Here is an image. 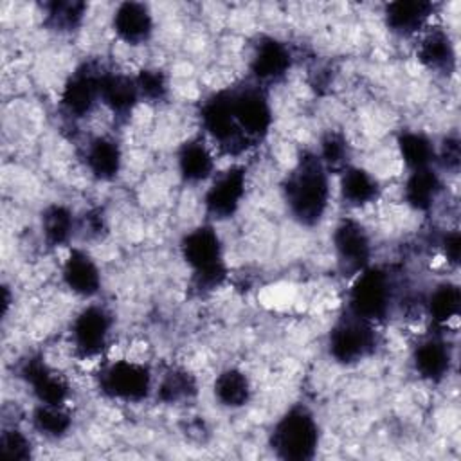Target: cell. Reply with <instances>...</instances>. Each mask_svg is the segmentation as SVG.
<instances>
[{"label":"cell","instance_id":"obj_1","mask_svg":"<svg viewBox=\"0 0 461 461\" xmlns=\"http://www.w3.org/2000/svg\"><path fill=\"white\" fill-rule=\"evenodd\" d=\"M290 216L304 227L321 223L330 203V173L317 151H303L281 185Z\"/></svg>","mask_w":461,"mask_h":461},{"label":"cell","instance_id":"obj_2","mask_svg":"<svg viewBox=\"0 0 461 461\" xmlns=\"http://www.w3.org/2000/svg\"><path fill=\"white\" fill-rule=\"evenodd\" d=\"M182 259L193 270V288L200 294L221 286L227 277L223 247L212 225H198L180 240Z\"/></svg>","mask_w":461,"mask_h":461},{"label":"cell","instance_id":"obj_3","mask_svg":"<svg viewBox=\"0 0 461 461\" xmlns=\"http://www.w3.org/2000/svg\"><path fill=\"white\" fill-rule=\"evenodd\" d=\"M321 429L313 412L304 405L290 407L270 432L272 452L285 461H308L317 454Z\"/></svg>","mask_w":461,"mask_h":461},{"label":"cell","instance_id":"obj_4","mask_svg":"<svg viewBox=\"0 0 461 461\" xmlns=\"http://www.w3.org/2000/svg\"><path fill=\"white\" fill-rule=\"evenodd\" d=\"M348 294V312L373 324L384 322L394 303V281L382 267H366L353 276Z\"/></svg>","mask_w":461,"mask_h":461},{"label":"cell","instance_id":"obj_5","mask_svg":"<svg viewBox=\"0 0 461 461\" xmlns=\"http://www.w3.org/2000/svg\"><path fill=\"white\" fill-rule=\"evenodd\" d=\"M378 340L373 322L346 312L328 333V351L335 362L353 366L371 357L378 348Z\"/></svg>","mask_w":461,"mask_h":461},{"label":"cell","instance_id":"obj_6","mask_svg":"<svg viewBox=\"0 0 461 461\" xmlns=\"http://www.w3.org/2000/svg\"><path fill=\"white\" fill-rule=\"evenodd\" d=\"M230 103L238 130L252 148L258 146L268 135L274 121L267 92L258 83L230 86Z\"/></svg>","mask_w":461,"mask_h":461},{"label":"cell","instance_id":"obj_7","mask_svg":"<svg viewBox=\"0 0 461 461\" xmlns=\"http://www.w3.org/2000/svg\"><path fill=\"white\" fill-rule=\"evenodd\" d=\"M200 121L205 133L225 155L238 157L252 148L236 126L232 115L230 88L218 90L202 103Z\"/></svg>","mask_w":461,"mask_h":461},{"label":"cell","instance_id":"obj_8","mask_svg":"<svg viewBox=\"0 0 461 461\" xmlns=\"http://www.w3.org/2000/svg\"><path fill=\"white\" fill-rule=\"evenodd\" d=\"M97 384L104 396L135 403L149 396L153 389V375L146 364L121 358L101 369Z\"/></svg>","mask_w":461,"mask_h":461},{"label":"cell","instance_id":"obj_9","mask_svg":"<svg viewBox=\"0 0 461 461\" xmlns=\"http://www.w3.org/2000/svg\"><path fill=\"white\" fill-rule=\"evenodd\" d=\"M331 243L342 276H357L369 267L373 247L369 232L360 221L353 218L340 220L331 234Z\"/></svg>","mask_w":461,"mask_h":461},{"label":"cell","instance_id":"obj_10","mask_svg":"<svg viewBox=\"0 0 461 461\" xmlns=\"http://www.w3.org/2000/svg\"><path fill=\"white\" fill-rule=\"evenodd\" d=\"M103 72L95 63H83L68 76L61 90V108L70 117H86L101 103Z\"/></svg>","mask_w":461,"mask_h":461},{"label":"cell","instance_id":"obj_11","mask_svg":"<svg viewBox=\"0 0 461 461\" xmlns=\"http://www.w3.org/2000/svg\"><path fill=\"white\" fill-rule=\"evenodd\" d=\"M247 191V167L230 166L220 175H216L205 191L203 205L211 218L227 220L232 218Z\"/></svg>","mask_w":461,"mask_h":461},{"label":"cell","instance_id":"obj_12","mask_svg":"<svg viewBox=\"0 0 461 461\" xmlns=\"http://www.w3.org/2000/svg\"><path fill=\"white\" fill-rule=\"evenodd\" d=\"M112 324L113 321L106 308L99 304L83 308L72 321L70 328L76 353L83 358L97 357L108 344Z\"/></svg>","mask_w":461,"mask_h":461},{"label":"cell","instance_id":"obj_13","mask_svg":"<svg viewBox=\"0 0 461 461\" xmlns=\"http://www.w3.org/2000/svg\"><path fill=\"white\" fill-rule=\"evenodd\" d=\"M294 58L288 45L274 36H259L254 43L249 70L258 85L281 81L292 68Z\"/></svg>","mask_w":461,"mask_h":461},{"label":"cell","instance_id":"obj_14","mask_svg":"<svg viewBox=\"0 0 461 461\" xmlns=\"http://www.w3.org/2000/svg\"><path fill=\"white\" fill-rule=\"evenodd\" d=\"M20 376L31 387L38 403L65 405L68 400V382L38 355L27 357L22 362Z\"/></svg>","mask_w":461,"mask_h":461},{"label":"cell","instance_id":"obj_15","mask_svg":"<svg viewBox=\"0 0 461 461\" xmlns=\"http://www.w3.org/2000/svg\"><path fill=\"white\" fill-rule=\"evenodd\" d=\"M113 32L128 45H142L153 34V16L146 4L122 2L113 11Z\"/></svg>","mask_w":461,"mask_h":461},{"label":"cell","instance_id":"obj_16","mask_svg":"<svg viewBox=\"0 0 461 461\" xmlns=\"http://www.w3.org/2000/svg\"><path fill=\"white\" fill-rule=\"evenodd\" d=\"M414 371L427 382H441L452 367V348L441 337H427L412 351Z\"/></svg>","mask_w":461,"mask_h":461},{"label":"cell","instance_id":"obj_17","mask_svg":"<svg viewBox=\"0 0 461 461\" xmlns=\"http://www.w3.org/2000/svg\"><path fill=\"white\" fill-rule=\"evenodd\" d=\"M63 283L79 297H94L101 288V270L92 256L81 249H72L61 268Z\"/></svg>","mask_w":461,"mask_h":461},{"label":"cell","instance_id":"obj_18","mask_svg":"<svg viewBox=\"0 0 461 461\" xmlns=\"http://www.w3.org/2000/svg\"><path fill=\"white\" fill-rule=\"evenodd\" d=\"M418 61L430 72L452 76L456 70V49L447 31L434 27L427 31L416 49Z\"/></svg>","mask_w":461,"mask_h":461},{"label":"cell","instance_id":"obj_19","mask_svg":"<svg viewBox=\"0 0 461 461\" xmlns=\"http://www.w3.org/2000/svg\"><path fill=\"white\" fill-rule=\"evenodd\" d=\"M434 5L425 0H396L385 5L384 20L391 32L412 36L420 32L432 14Z\"/></svg>","mask_w":461,"mask_h":461},{"label":"cell","instance_id":"obj_20","mask_svg":"<svg viewBox=\"0 0 461 461\" xmlns=\"http://www.w3.org/2000/svg\"><path fill=\"white\" fill-rule=\"evenodd\" d=\"M85 164L97 180H113L122 166V149L119 142L108 135L92 137L85 148Z\"/></svg>","mask_w":461,"mask_h":461},{"label":"cell","instance_id":"obj_21","mask_svg":"<svg viewBox=\"0 0 461 461\" xmlns=\"http://www.w3.org/2000/svg\"><path fill=\"white\" fill-rule=\"evenodd\" d=\"M140 95L137 90L135 77L119 72H103L101 77V103L115 115L128 117Z\"/></svg>","mask_w":461,"mask_h":461},{"label":"cell","instance_id":"obj_22","mask_svg":"<svg viewBox=\"0 0 461 461\" xmlns=\"http://www.w3.org/2000/svg\"><path fill=\"white\" fill-rule=\"evenodd\" d=\"M176 166L180 176L189 184H200L212 176L214 157L203 139L185 140L176 153Z\"/></svg>","mask_w":461,"mask_h":461},{"label":"cell","instance_id":"obj_23","mask_svg":"<svg viewBox=\"0 0 461 461\" xmlns=\"http://www.w3.org/2000/svg\"><path fill=\"white\" fill-rule=\"evenodd\" d=\"M443 191V180L439 173L430 166L411 171L405 185L403 198L416 211H430Z\"/></svg>","mask_w":461,"mask_h":461},{"label":"cell","instance_id":"obj_24","mask_svg":"<svg viewBox=\"0 0 461 461\" xmlns=\"http://www.w3.org/2000/svg\"><path fill=\"white\" fill-rule=\"evenodd\" d=\"M340 196L351 207H364L373 203L380 194L378 180L358 166H348L340 173Z\"/></svg>","mask_w":461,"mask_h":461},{"label":"cell","instance_id":"obj_25","mask_svg":"<svg viewBox=\"0 0 461 461\" xmlns=\"http://www.w3.org/2000/svg\"><path fill=\"white\" fill-rule=\"evenodd\" d=\"M212 393H214V398L220 402V405L227 409H240L249 403L252 394V385L249 376L241 369L227 367L216 376Z\"/></svg>","mask_w":461,"mask_h":461},{"label":"cell","instance_id":"obj_26","mask_svg":"<svg viewBox=\"0 0 461 461\" xmlns=\"http://www.w3.org/2000/svg\"><path fill=\"white\" fill-rule=\"evenodd\" d=\"M196 393H198L196 378L193 376L191 371L184 367L167 369L157 385V398L166 405L189 402L196 396Z\"/></svg>","mask_w":461,"mask_h":461},{"label":"cell","instance_id":"obj_27","mask_svg":"<svg viewBox=\"0 0 461 461\" xmlns=\"http://www.w3.org/2000/svg\"><path fill=\"white\" fill-rule=\"evenodd\" d=\"M398 151L405 166L414 171V169H423L430 167L432 162L436 160V146L434 142L421 131H412L405 130L398 135Z\"/></svg>","mask_w":461,"mask_h":461},{"label":"cell","instance_id":"obj_28","mask_svg":"<svg viewBox=\"0 0 461 461\" xmlns=\"http://www.w3.org/2000/svg\"><path fill=\"white\" fill-rule=\"evenodd\" d=\"M425 308L432 322L443 326L456 319L461 310V290L456 283L443 281L432 288L425 301Z\"/></svg>","mask_w":461,"mask_h":461},{"label":"cell","instance_id":"obj_29","mask_svg":"<svg viewBox=\"0 0 461 461\" xmlns=\"http://www.w3.org/2000/svg\"><path fill=\"white\" fill-rule=\"evenodd\" d=\"M76 229L74 212L63 203H52L41 212V234L49 247L65 245Z\"/></svg>","mask_w":461,"mask_h":461},{"label":"cell","instance_id":"obj_30","mask_svg":"<svg viewBox=\"0 0 461 461\" xmlns=\"http://www.w3.org/2000/svg\"><path fill=\"white\" fill-rule=\"evenodd\" d=\"M88 5L77 0H54L43 5V23L56 32L76 31L85 18Z\"/></svg>","mask_w":461,"mask_h":461},{"label":"cell","instance_id":"obj_31","mask_svg":"<svg viewBox=\"0 0 461 461\" xmlns=\"http://www.w3.org/2000/svg\"><path fill=\"white\" fill-rule=\"evenodd\" d=\"M32 427L49 439H59L68 434L72 427V416L65 405H47L38 403L31 416Z\"/></svg>","mask_w":461,"mask_h":461},{"label":"cell","instance_id":"obj_32","mask_svg":"<svg viewBox=\"0 0 461 461\" xmlns=\"http://www.w3.org/2000/svg\"><path fill=\"white\" fill-rule=\"evenodd\" d=\"M319 158L328 169V173H342L349 164L351 158V148L344 133L337 130H330L321 137L319 146Z\"/></svg>","mask_w":461,"mask_h":461},{"label":"cell","instance_id":"obj_33","mask_svg":"<svg viewBox=\"0 0 461 461\" xmlns=\"http://www.w3.org/2000/svg\"><path fill=\"white\" fill-rule=\"evenodd\" d=\"M0 457L7 461H27L32 457V443L18 427H4L0 432Z\"/></svg>","mask_w":461,"mask_h":461},{"label":"cell","instance_id":"obj_34","mask_svg":"<svg viewBox=\"0 0 461 461\" xmlns=\"http://www.w3.org/2000/svg\"><path fill=\"white\" fill-rule=\"evenodd\" d=\"M135 83L140 99L148 103H160L167 97V77L158 68H142L135 76Z\"/></svg>","mask_w":461,"mask_h":461},{"label":"cell","instance_id":"obj_35","mask_svg":"<svg viewBox=\"0 0 461 461\" xmlns=\"http://www.w3.org/2000/svg\"><path fill=\"white\" fill-rule=\"evenodd\" d=\"M436 160H439V164L452 173H456L459 169L461 148H459L457 135H448L443 139L439 149H436Z\"/></svg>","mask_w":461,"mask_h":461},{"label":"cell","instance_id":"obj_36","mask_svg":"<svg viewBox=\"0 0 461 461\" xmlns=\"http://www.w3.org/2000/svg\"><path fill=\"white\" fill-rule=\"evenodd\" d=\"M441 250L447 258V261H450L452 265H457L459 261V254H461V236H459V230H448L443 234L441 241Z\"/></svg>","mask_w":461,"mask_h":461},{"label":"cell","instance_id":"obj_37","mask_svg":"<svg viewBox=\"0 0 461 461\" xmlns=\"http://www.w3.org/2000/svg\"><path fill=\"white\" fill-rule=\"evenodd\" d=\"M85 221L88 223L86 227H88V232H90V234H99L101 229H103V225H104V218H103V214H101L99 211L88 212L86 218H85Z\"/></svg>","mask_w":461,"mask_h":461}]
</instances>
